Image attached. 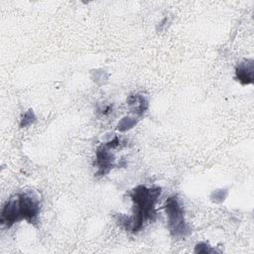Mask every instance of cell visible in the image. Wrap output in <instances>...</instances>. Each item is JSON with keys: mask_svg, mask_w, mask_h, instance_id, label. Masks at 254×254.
Wrapping results in <instances>:
<instances>
[{"mask_svg": "<svg viewBox=\"0 0 254 254\" xmlns=\"http://www.w3.org/2000/svg\"><path fill=\"white\" fill-rule=\"evenodd\" d=\"M236 75L242 84H248L253 81V61L246 60L236 67Z\"/></svg>", "mask_w": 254, "mask_h": 254, "instance_id": "cell-5", "label": "cell"}, {"mask_svg": "<svg viewBox=\"0 0 254 254\" xmlns=\"http://www.w3.org/2000/svg\"><path fill=\"white\" fill-rule=\"evenodd\" d=\"M17 202L20 219L24 218L30 223L34 222L40 210L39 197L36 192L32 190L23 192L17 196Z\"/></svg>", "mask_w": 254, "mask_h": 254, "instance_id": "cell-3", "label": "cell"}, {"mask_svg": "<svg viewBox=\"0 0 254 254\" xmlns=\"http://www.w3.org/2000/svg\"><path fill=\"white\" fill-rule=\"evenodd\" d=\"M161 193L160 188L148 189L139 186L132 191V200L134 202V214L131 217H124L120 220L127 230L137 232L143 226V223L154 215V205Z\"/></svg>", "mask_w": 254, "mask_h": 254, "instance_id": "cell-1", "label": "cell"}, {"mask_svg": "<svg viewBox=\"0 0 254 254\" xmlns=\"http://www.w3.org/2000/svg\"><path fill=\"white\" fill-rule=\"evenodd\" d=\"M134 125V121H132L131 118H123L121 122L118 124V129L121 131H124L128 128H131Z\"/></svg>", "mask_w": 254, "mask_h": 254, "instance_id": "cell-6", "label": "cell"}, {"mask_svg": "<svg viewBox=\"0 0 254 254\" xmlns=\"http://www.w3.org/2000/svg\"><path fill=\"white\" fill-rule=\"evenodd\" d=\"M109 148L107 146H101L96 152V165L98 168V174H106L112 167L114 158L111 153H109Z\"/></svg>", "mask_w": 254, "mask_h": 254, "instance_id": "cell-4", "label": "cell"}, {"mask_svg": "<svg viewBox=\"0 0 254 254\" xmlns=\"http://www.w3.org/2000/svg\"><path fill=\"white\" fill-rule=\"evenodd\" d=\"M165 209L168 216V224L171 233L174 236L185 235L188 228L184 220V210L179 199L176 196L169 197L166 202Z\"/></svg>", "mask_w": 254, "mask_h": 254, "instance_id": "cell-2", "label": "cell"}]
</instances>
